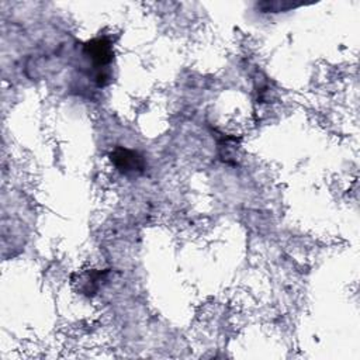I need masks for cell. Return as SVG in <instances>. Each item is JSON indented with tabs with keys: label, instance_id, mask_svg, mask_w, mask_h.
<instances>
[{
	"label": "cell",
	"instance_id": "1",
	"mask_svg": "<svg viewBox=\"0 0 360 360\" xmlns=\"http://www.w3.org/2000/svg\"><path fill=\"white\" fill-rule=\"evenodd\" d=\"M108 156L114 167L125 176H136L143 173L146 169L143 156L136 150L117 146L110 152Z\"/></svg>",
	"mask_w": 360,
	"mask_h": 360
},
{
	"label": "cell",
	"instance_id": "2",
	"mask_svg": "<svg viewBox=\"0 0 360 360\" xmlns=\"http://www.w3.org/2000/svg\"><path fill=\"white\" fill-rule=\"evenodd\" d=\"M83 52L97 68L105 66L112 60V45L108 38L104 37H98L86 42Z\"/></svg>",
	"mask_w": 360,
	"mask_h": 360
}]
</instances>
